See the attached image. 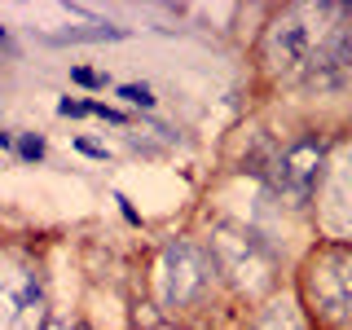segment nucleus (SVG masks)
Masks as SVG:
<instances>
[{
	"label": "nucleus",
	"mask_w": 352,
	"mask_h": 330,
	"mask_svg": "<svg viewBox=\"0 0 352 330\" xmlns=\"http://www.w3.org/2000/svg\"><path fill=\"white\" fill-rule=\"evenodd\" d=\"M207 251H212V264L238 286V291L264 295L273 286V256H269V247H264L251 229L216 225L212 229V247Z\"/></svg>",
	"instance_id": "2"
},
{
	"label": "nucleus",
	"mask_w": 352,
	"mask_h": 330,
	"mask_svg": "<svg viewBox=\"0 0 352 330\" xmlns=\"http://www.w3.org/2000/svg\"><path fill=\"white\" fill-rule=\"evenodd\" d=\"M212 251H203L198 242H185L176 238L163 247L159 256V295L168 308H185L194 304L198 295L207 291V282H212Z\"/></svg>",
	"instance_id": "3"
},
{
	"label": "nucleus",
	"mask_w": 352,
	"mask_h": 330,
	"mask_svg": "<svg viewBox=\"0 0 352 330\" xmlns=\"http://www.w3.org/2000/svg\"><path fill=\"white\" fill-rule=\"evenodd\" d=\"M75 146H80L84 154H93V159H106V150H102V146H93V141H75Z\"/></svg>",
	"instance_id": "14"
},
{
	"label": "nucleus",
	"mask_w": 352,
	"mask_h": 330,
	"mask_svg": "<svg viewBox=\"0 0 352 330\" xmlns=\"http://www.w3.org/2000/svg\"><path fill=\"white\" fill-rule=\"evenodd\" d=\"M330 190H335V207H339V216H344V225L352 229V146L344 150V159H339Z\"/></svg>",
	"instance_id": "9"
},
{
	"label": "nucleus",
	"mask_w": 352,
	"mask_h": 330,
	"mask_svg": "<svg viewBox=\"0 0 352 330\" xmlns=\"http://www.w3.org/2000/svg\"><path fill=\"white\" fill-rule=\"evenodd\" d=\"M119 97H124V102H132V106H150V102H154V93H150L146 84H124V88H119Z\"/></svg>",
	"instance_id": "11"
},
{
	"label": "nucleus",
	"mask_w": 352,
	"mask_h": 330,
	"mask_svg": "<svg viewBox=\"0 0 352 330\" xmlns=\"http://www.w3.org/2000/svg\"><path fill=\"white\" fill-rule=\"evenodd\" d=\"M0 146H9V137H5V132H0Z\"/></svg>",
	"instance_id": "16"
},
{
	"label": "nucleus",
	"mask_w": 352,
	"mask_h": 330,
	"mask_svg": "<svg viewBox=\"0 0 352 330\" xmlns=\"http://www.w3.org/2000/svg\"><path fill=\"white\" fill-rule=\"evenodd\" d=\"M352 80V31H330V36L308 53L304 62V88L308 93H330Z\"/></svg>",
	"instance_id": "6"
},
{
	"label": "nucleus",
	"mask_w": 352,
	"mask_h": 330,
	"mask_svg": "<svg viewBox=\"0 0 352 330\" xmlns=\"http://www.w3.org/2000/svg\"><path fill=\"white\" fill-rule=\"evenodd\" d=\"M53 44H97V40H124V27L115 22H102V18H88V22H75V27L49 36Z\"/></svg>",
	"instance_id": "8"
},
{
	"label": "nucleus",
	"mask_w": 352,
	"mask_h": 330,
	"mask_svg": "<svg viewBox=\"0 0 352 330\" xmlns=\"http://www.w3.org/2000/svg\"><path fill=\"white\" fill-rule=\"evenodd\" d=\"M0 44H5V31H0Z\"/></svg>",
	"instance_id": "17"
},
{
	"label": "nucleus",
	"mask_w": 352,
	"mask_h": 330,
	"mask_svg": "<svg viewBox=\"0 0 352 330\" xmlns=\"http://www.w3.org/2000/svg\"><path fill=\"white\" fill-rule=\"evenodd\" d=\"M308 53L313 49H308V27L300 14H282L264 36V62L273 71H295L300 62H308Z\"/></svg>",
	"instance_id": "7"
},
{
	"label": "nucleus",
	"mask_w": 352,
	"mask_h": 330,
	"mask_svg": "<svg viewBox=\"0 0 352 330\" xmlns=\"http://www.w3.org/2000/svg\"><path fill=\"white\" fill-rule=\"evenodd\" d=\"M304 300L322 322H352V247H322L304 260Z\"/></svg>",
	"instance_id": "1"
},
{
	"label": "nucleus",
	"mask_w": 352,
	"mask_h": 330,
	"mask_svg": "<svg viewBox=\"0 0 352 330\" xmlns=\"http://www.w3.org/2000/svg\"><path fill=\"white\" fill-rule=\"evenodd\" d=\"M44 330H84L80 322H44Z\"/></svg>",
	"instance_id": "15"
},
{
	"label": "nucleus",
	"mask_w": 352,
	"mask_h": 330,
	"mask_svg": "<svg viewBox=\"0 0 352 330\" xmlns=\"http://www.w3.org/2000/svg\"><path fill=\"white\" fill-rule=\"evenodd\" d=\"M322 163H326V146L317 137H304L295 141L291 150L278 154V163L269 168V190L286 198L291 207H304L313 198L317 181H322Z\"/></svg>",
	"instance_id": "5"
},
{
	"label": "nucleus",
	"mask_w": 352,
	"mask_h": 330,
	"mask_svg": "<svg viewBox=\"0 0 352 330\" xmlns=\"http://www.w3.org/2000/svg\"><path fill=\"white\" fill-rule=\"evenodd\" d=\"M71 75H75V84H88V88L106 84V80H102V75H97V71H84V66H80V71H71Z\"/></svg>",
	"instance_id": "13"
},
{
	"label": "nucleus",
	"mask_w": 352,
	"mask_h": 330,
	"mask_svg": "<svg viewBox=\"0 0 352 330\" xmlns=\"http://www.w3.org/2000/svg\"><path fill=\"white\" fill-rule=\"evenodd\" d=\"M18 154H22V159H40V154H44V141L40 137H22L18 141Z\"/></svg>",
	"instance_id": "12"
},
{
	"label": "nucleus",
	"mask_w": 352,
	"mask_h": 330,
	"mask_svg": "<svg viewBox=\"0 0 352 330\" xmlns=\"http://www.w3.org/2000/svg\"><path fill=\"white\" fill-rule=\"evenodd\" d=\"M0 330H44V286L9 256H0Z\"/></svg>",
	"instance_id": "4"
},
{
	"label": "nucleus",
	"mask_w": 352,
	"mask_h": 330,
	"mask_svg": "<svg viewBox=\"0 0 352 330\" xmlns=\"http://www.w3.org/2000/svg\"><path fill=\"white\" fill-rule=\"evenodd\" d=\"M251 330H308V326H304V317L295 313V304L282 300V304H269V308H264Z\"/></svg>",
	"instance_id": "10"
}]
</instances>
